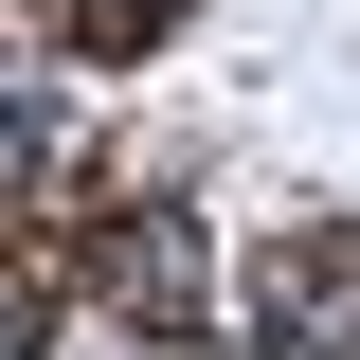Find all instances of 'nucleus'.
<instances>
[{"label": "nucleus", "mask_w": 360, "mask_h": 360, "mask_svg": "<svg viewBox=\"0 0 360 360\" xmlns=\"http://www.w3.org/2000/svg\"><path fill=\"white\" fill-rule=\"evenodd\" d=\"M270 324H288V360H360V288H270Z\"/></svg>", "instance_id": "nucleus-1"}, {"label": "nucleus", "mask_w": 360, "mask_h": 360, "mask_svg": "<svg viewBox=\"0 0 360 360\" xmlns=\"http://www.w3.org/2000/svg\"><path fill=\"white\" fill-rule=\"evenodd\" d=\"M54 144H72V127H54V90H37V72H0V180H37Z\"/></svg>", "instance_id": "nucleus-2"}, {"label": "nucleus", "mask_w": 360, "mask_h": 360, "mask_svg": "<svg viewBox=\"0 0 360 360\" xmlns=\"http://www.w3.org/2000/svg\"><path fill=\"white\" fill-rule=\"evenodd\" d=\"M180 288H198V234L144 217V234H127V307H180Z\"/></svg>", "instance_id": "nucleus-3"}]
</instances>
